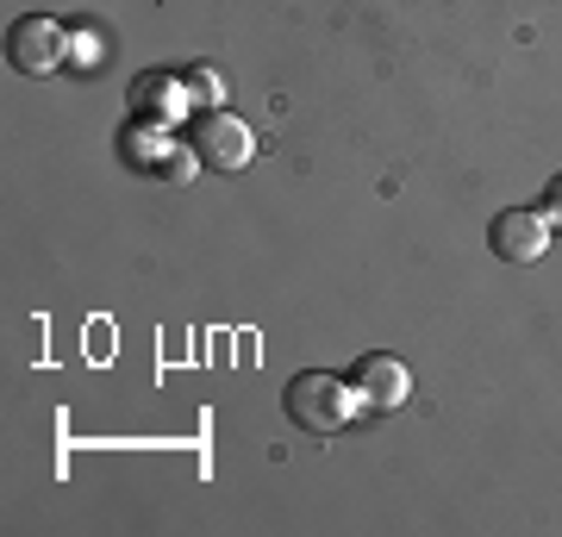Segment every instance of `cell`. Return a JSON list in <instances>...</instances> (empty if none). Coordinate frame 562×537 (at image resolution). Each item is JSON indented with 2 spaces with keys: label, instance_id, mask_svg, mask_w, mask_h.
I'll return each instance as SVG.
<instances>
[{
  "label": "cell",
  "instance_id": "cell-1",
  "mask_svg": "<svg viewBox=\"0 0 562 537\" xmlns=\"http://www.w3.org/2000/svg\"><path fill=\"white\" fill-rule=\"evenodd\" d=\"M281 400H288V418H294L301 432H313V438H331V432H344V425L362 413L357 381L331 376V369H301V376L288 381Z\"/></svg>",
  "mask_w": 562,
  "mask_h": 537
},
{
  "label": "cell",
  "instance_id": "cell-2",
  "mask_svg": "<svg viewBox=\"0 0 562 537\" xmlns=\"http://www.w3.org/2000/svg\"><path fill=\"white\" fill-rule=\"evenodd\" d=\"M7 57H13V69H25V76H57L63 57H69V32H63V20H50V13H25V20H13V32H7Z\"/></svg>",
  "mask_w": 562,
  "mask_h": 537
},
{
  "label": "cell",
  "instance_id": "cell-3",
  "mask_svg": "<svg viewBox=\"0 0 562 537\" xmlns=\"http://www.w3.org/2000/svg\"><path fill=\"white\" fill-rule=\"evenodd\" d=\"M194 150H201L213 169H244V163L257 157V138H250V125H244L238 113L206 107L201 120H194Z\"/></svg>",
  "mask_w": 562,
  "mask_h": 537
},
{
  "label": "cell",
  "instance_id": "cell-4",
  "mask_svg": "<svg viewBox=\"0 0 562 537\" xmlns=\"http://www.w3.org/2000/svg\"><path fill=\"white\" fill-rule=\"evenodd\" d=\"M487 250L501 262H538L550 250V220L543 213H525V206H506L487 225Z\"/></svg>",
  "mask_w": 562,
  "mask_h": 537
},
{
  "label": "cell",
  "instance_id": "cell-5",
  "mask_svg": "<svg viewBox=\"0 0 562 537\" xmlns=\"http://www.w3.org/2000/svg\"><path fill=\"white\" fill-rule=\"evenodd\" d=\"M350 381H357V394L369 400L375 413H401L406 400H413V376H406V362L401 357H382V350H375V357H362Z\"/></svg>",
  "mask_w": 562,
  "mask_h": 537
},
{
  "label": "cell",
  "instance_id": "cell-6",
  "mask_svg": "<svg viewBox=\"0 0 562 537\" xmlns=\"http://www.w3.org/2000/svg\"><path fill=\"white\" fill-rule=\"evenodd\" d=\"M132 100H138L144 113H157V120H181V113H188V81H176V76H138V81H132Z\"/></svg>",
  "mask_w": 562,
  "mask_h": 537
},
{
  "label": "cell",
  "instance_id": "cell-7",
  "mask_svg": "<svg viewBox=\"0 0 562 537\" xmlns=\"http://www.w3.org/2000/svg\"><path fill=\"white\" fill-rule=\"evenodd\" d=\"M188 94L201 100V107H220V100H225V81L213 76V69H188Z\"/></svg>",
  "mask_w": 562,
  "mask_h": 537
},
{
  "label": "cell",
  "instance_id": "cell-8",
  "mask_svg": "<svg viewBox=\"0 0 562 537\" xmlns=\"http://www.w3.org/2000/svg\"><path fill=\"white\" fill-rule=\"evenodd\" d=\"M543 200H550V213H543V220H550V225H562V176L550 181V194H543Z\"/></svg>",
  "mask_w": 562,
  "mask_h": 537
}]
</instances>
